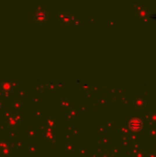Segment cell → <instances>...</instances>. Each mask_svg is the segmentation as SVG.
<instances>
[{
	"instance_id": "5",
	"label": "cell",
	"mask_w": 156,
	"mask_h": 157,
	"mask_svg": "<svg viewBox=\"0 0 156 157\" xmlns=\"http://www.w3.org/2000/svg\"><path fill=\"white\" fill-rule=\"evenodd\" d=\"M47 12H45L44 10L40 9V10H38L37 12L34 15V17H35V19L38 21V22H44L46 19H47Z\"/></svg>"
},
{
	"instance_id": "6",
	"label": "cell",
	"mask_w": 156,
	"mask_h": 157,
	"mask_svg": "<svg viewBox=\"0 0 156 157\" xmlns=\"http://www.w3.org/2000/svg\"><path fill=\"white\" fill-rule=\"evenodd\" d=\"M13 152V146L12 144H9L7 148L0 149V156L1 157H10Z\"/></svg>"
},
{
	"instance_id": "2",
	"label": "cell",
	"mask_w": 156,
	"mask_h": 157,
	"mask_svg": "<svg viewBox=\"0 0 156 157\" xmlns=\"http://www.w3.org/2000/svg\"><path fill=\"white\" fill-rule=\"evenodd\" d=\"M58 19L62 23H70L73 19V15L68 12H61L58 16Z\"/></svg>"
},
{
	"instance_id": "8",
	"label": "cell",
	"mask_w": 156,
	"mask_h": 157,
	"mask_svg": "<svg viewBox=\"0 0 156 157\" xmlns=\"http://www.w3.org/2000/svg\"><path fill=\"white\" fill-rule=\"evenodd\" d=\"M9 144L10 143L8 141H6V140H4V139H0V149L7 148Z\"/></svg>"
},
{
	"instance_id": "10",
	"label": "cell",
	"mask_w": 156,
	"mask_h": 157,
	"mask_svg": "<svg viewBox=\"0 0 156 157\" xmlns=\"http://www.w3.org/2000/svg\"><path fill=\"white\" fill-rule=\"evenodd\" d=\"M4 116H5V119H8V118H10V117H12V114H11V112L9 111V110H6L5 111V113H4Z\"/></svg>"
},
{
	"instance_id": "7",
	"label": "cell",
	"mask_w": 156,
	"mask_h": 157,
	"mask_svg": "<svg viewBox=\"0 0 156 157\" xmlns=\"http://www.w3.org/2000/svg\"><path fill=\"white\" fill-rule=\"evenodd\" d=\"M12 107H13V108L16 110L17 112H19V110L22 108V102L19 101V100H17V101H15V102L13 103Z\"/></svg>"
},
{
	"instance_id": "3",
	"label": "cell",
	"mask_w": 156,
	"mask_h": 157,
	"mask_svg": "<svg viewBox=\"0 0 156 157\" xmlns=\"http://www.w3.org/2000/svg\"><path fill=\"white\" fill-rule=\"evenodd\" d=\"M0 87H1L2 92L9 94V93L13 89V84L11 83L9 80H5L1 83V85H0Z\"/></svg>"
},
{
	"instance_id": "1",
	"label": "cell",
	"mask_w": 156,
	"mask_h": 157,
	"mask_svg": "<svg viewBox=\"0 0 156 157\" xmlns=\"http://www.w3.org/2000/svg\"><path fill=\"white\" fill-rule=\"evenodd\" d=\"M129 126H130V128L132 131H139L142 127V122H141V119H139L137 118H133V119H131L130 120Z\"/></svg>"
},
{
	"instance_id": "4",
	"label": "cell",
	"mask_w": 156,
	"mask_h": 157,
	"mask_svg": "<svg viewBox=\"0 0 156 157\" xmlns=\"http://www.w3.org/2000/svg\"><path fill=\"white\" fill-rule=\"evenodd\" d=\"M19 121L17 120L14 118V116L6 119V126L9 128V129H16V128L19 127Z\"/></svg>"
},
{
	"instance_id": "9",
	"label": "cell",
	"mask_w": 156,
	"mask_h": 157,
	"mask_svg": "<svg viewBox=\"0 0 156 157\" xmlns=\"http://www.w3.org/2000/svg\"><path fill=\"white\" fill-rule=\"evenodd\" d=\"M13 116H14V118H15L17 120H18V121H20V120L22 119V115H21L20 113H19V112H16Z\"/></svg>"
},
{
	"instance_id": "11",
	"label": "cell",
	"mask_w": 156,
	"mask_h": 157,
	"mask_svg": "<svg viewBox=\"0 0 156 157\" xmlns=\"http://www.w3.org/2000/svg\"><path fill=\"white\" fill-rule=\"evenodd\" d=\"M2 106H3V104H2V102H1V101H0V108H1Z\"/></svg>"
}]
</instances>
